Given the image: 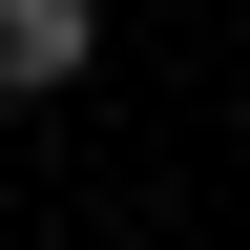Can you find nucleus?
<instances>
[{
    "mask_svg": "<svg viewBox=\"0 0 250 250\" xmlns=\"http://www.w3.org/2000/svg\"><path fill=\"white\" fill-rule=\"evenodd\" d=\"M83 42H104V0H0V104H62Z\"/></svg>",
    "mask_w": 250,
    "mask_h": 250,
    "instance_id": "obj_1",
    "label": "nucleus"
}]
</instances>
